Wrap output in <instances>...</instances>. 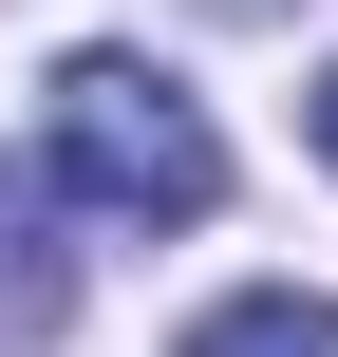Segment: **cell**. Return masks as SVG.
<instances>
[{
	"label": "cell",
	"instance_id": "1",
	"mask_svg": "<svg viewBox=\"0 0 338 357\" xmlns=\"http://www.w3.org/2000/svg\"><path fill=\"white\" fill-rule=\"evenodd\" d=\"M38 132H56V207H94V226H207V207H226V132H207V94L151 75V56H113V38L56 56Z\"/></svg>",
	"mask_w": 338,
	"mask_h": 357
},
{
	"label": "cell",
	"instance_id": "2",
	"mask_svg": "<svg viewBox=\"0 0 338 357\" xmlns=\"http://www.w3.org/2000/svg\"><path fill=\"white\" fill-rule=\"evenodd\" d=\"M169 357H338V301L320 282H245V301H207Z\"/></svg>",
	"mask_w": 338,
	"mask_h": 357
},
{
	"label": "cell",
	"instance_id": "3",
	"mask_svg": "<svg viewBox=\"0 0 338 357\" xmlns=\"http://www.w3.org/2000/svg\"><path fill=\"white\" fill-rule=\"evenodd\" d=\"M56 301H75V245H56V207L0 169V339H38Z\"/></svg>",
	"mask_w": 338,
	"mask_h": 357
},
{
	"label": "cell",
	"instance_id": "4",
	"mask_svg": "<svg viewBox=\"0 0 338 357\" xmlns=\"http://www.w3.org/2000/svg\"><path fill=\"white\" fill-rule=\"evenodd\" d=\"M320 151H338V75H320Z\"/></svg>",
	"mask_w": 338,
	"mask_h": 357
}]
</instances>
